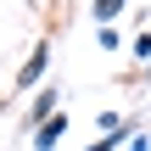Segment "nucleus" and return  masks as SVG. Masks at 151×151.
I'll return each mask as SVG.
<instances>
[{
  "mask_svg": "<svg viewBox=\"0 0 151 151\" xmlns=\"http://www.w3.org/2000/svg\"><path fill=\"white\" fill-rule=\"evenodd\" d=\"M95 11H101V17H112V11H123V0H95Z\"/></svg>",
  "mask_w": 151,
  "mask_h": 151,
  "instance_id": "obj_1",
  "label": "nucleus"
}]
</instances>
